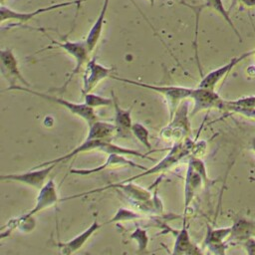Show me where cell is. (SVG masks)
Instances as JSON below:
<instances>
[{
    "label": "cell",
    "mask_w": 255,
    "mask_h": 255,
    "mask_svg": "<svg viewBox=\"0 0 255 255\" xmlns=\"http://www.w3.org/2000/svg\"><path fill=\"white\" fill-rule=\"evenodd\" d=\"M192 107L190 110V118H193L198 113L203 111H210L213 109L224 111L225 100L212 89L195 87L192 89L190 99Z\"/></svg>",
    "instance_id": "7"
},
{
    "label": "cell",
    "mask_w": 255,
    "mask_h": 255,
    "mask_svg": "<svg viewBox=\"0 0 255 255\" xmlns=\"http://www.w3.org/2000/svg\"><path fill=\"white\" fill-rule=\"evenodd\" d=\"M229 104L237 107H243V108H255V96H247L242 97L236 100L228 101Z\"/></svg>",
    "instance_id": "26"
},
{
    "label": "cell",
    "mask_w": 255,
    "mask_h": 255,
    "mask_svg": "<svg viewBox=\"0 0 255 255\" xmlns=\"http://www.w3.org/2000/svg\"><path fill=\"white\" fill-rule=\"evenodd\" d=\"M129 237L136 243L138 252H143L146 250L149 242V238L146 233V230L140 227H137L133 230V232H131Z\"/></svg>",
    "instance_id": "24"
},
{
    "label": "cell",
    "mask_w": 255,
    "mask_h": 255,
    "mask_svg": "<svg viewBox=\"0 0 255 255\" xmlns=\"http://www.w3.org/2000/svg\"><path fill=\"white\" fill-rule=\"evenodd\" d=\"M254 56H255V49H254Z\"/></svg>",
    "instance_id": "33"
},
{
    "label": "cell",
    "mask_w": 255,
    "mask_h": 255,
    "mask_svg": "<svg viewBox=\"0 0 255 255\" xmlns=\"http://www.w3.org/2000/svg\"><path fill=\"white\" fill-rule=\"evenodd\" d=\"M114 68L104 66L98 63L96 57H92L85 66L83 73L82 94L93 92V90L104 80L113 76Z\"/></svg>",
    "instance_id": "9"
},
{
    "label": "cell",
    "mask_w": 255,
    "mask_h": 255,
    "mask_svg": "<svg viewBox=\"0 0 255 255\" xmlns=\"http://www.w3.org/2000/svg\"><path fill=\"white\" fill-rule=\"evenodd\" d=\"M6 91H20V92L28 93V94L37 96L39 98H42L46 101H49L51 103L57 104V105L63 107L64 109H66L72 115H74V116L82 119L83 121H85L88 124V126L91 125L92 123H94L95 121L99 120L95 110L92 109L91 107H89L88 105H86L85 103L71 102V101L66 100L64 98L57 97V96H52V95H49V94H46V93H43V92H38V91L32 90L31 88H27V87L20 86V85H15V86H12V87H8L6 89Z\"/></svg>",
    "instance_id": "4"
},
{
    "label": "cell",
    "mask_w": 255,
    "mask_h": 255,
    "mask_svg": "<svg viewBox=\"0 0 255 255\" xmlns=\"http://www.w3.org/2000/svg\"><path fill=\"white\" fill-rule=\"evenodd\" d=\"M104 224H101L97 219H95L89 227L83 230L81 233L77 234L72 239L66 242H59V254L58 255H74L80 249L84 247V245L89 241V239L102 228Z\"/></svg>",
    "instance_id": "13"
},
{
    "label": "cell",
    "mask_w": 255,
    "mask_h": 255,
    "mask_svg": "<svg viewBox=\"0 0 255 255\" xmlns=\"http://www.w3.org/2000/svg\"><path fill=\"white\" fill-rule=\"evenodd\" d=\"M141 218H143V214L140 213L139 211H134L132 209H128L126 207H121L116 211L114 216L110 220H108L105 224L118 223L123 221H131V220H137Z\"/></svg>",
    "instance_id": "22"
},
{
    "label": "cell",
    "mask_w": 255,
    "mask_h": 255,
    "mask_svg": "<svg viewBox=\"0 0 255 255\" xmlns=\"http://www.w3.org/2000/svg\"><path fill=\"white\" fill-rule=\"evenodd\" d=\"M230 234H231V226L219 227V228H212L208 226L204 240H203V247L213 243H221V242L228 241Z\"/></svg>",
    "instance_id": "20"
},
{
    "label": "cell",
    "mask_w": 255,
    "mask_h": 255,
    "mask_svg": "<svg viewBox=\"0 0 255 255\" xmlns=\"http://www.w3.org/2000/svg\"><path fill=\"white\" fill-rule=\"evenodd\" d=\"M250 147H251V149L255 152V136L251 139V142H250Z\"/></svg>",
    "instance_id": "30"
},
{
    "label": "cell",
    "mask_w": 255,
    "mask_h": 255,
    "mask_svg": "<svg viewBox=\"0 0 255 255\" xmlns=\"http://www.w3.org/2000/svg\"><path fill=\"white\" fill-rule=\"evenodd\" d=\"M51 44H52V46L65 51L75 61L74 69L72 70L68 80L61 87V92H64L66 90L67 86L72 81V79L77 74H79L81 69L84 66H86V64L89 62V60L91 59L92 53L89 50L85 40H82V41H70V40L64 39L63 41H56L55 39H51Z\"/></svg>",
    "instance_id": "5"
},
{
    "label": "cell",
    "mask_w": 255,
    "mask_h": 255,
    "mask_svg": "<svg viewBox=\"0 0 255 255\" xmlns=\"http://www.w3.org/2000/svg\"><path fill=\"white\" fill-rule=\"evenodd\" d=\"M185 219L186 218L184 217L183 225L175 235V240L170 255H202L201 250L192 242L190 238Z\"/></svg>",
    "instance_id": "15"
},
{
    "label": "cell",
    "mask_w": 255,
    "mask_h": 255,
    "mask_svg": "<svg viewBox=\"0 0 255 255\" xmlns=\"http://www.w3.org/2000/svg\"><path fill=\"white\" fill-rule=\"evenodd\" d=\"M234 4H241L246 8H255V0H232V6Z\"/></svg>",
    "instance_id": "29"
},
{
    "label": "cell",
    "mask_w": 255,
    "mask_h": 255,
    "mask_svg": "<svg viewBox=\"0 0 255 255\" xmlns=\"http://www.w3.org/2000/svg\"><path fill=\"white\" fill-rule=\"evenodd\" d=\"M83 96H84V103L94 110L102 107H110V106H113L114 104L113 98L104 97V96L95 94L93 92L87 93Z\"/></svg>",
    "instance_id": "23"
},
{
    "label": "cell",
    "mask_w": 255,
    "mask_h": 255,
    "mask_svg": "<svg viewBox=\"0 0 255 255\" xmlns=\"http://www.w3.org/2000/svg\"><path fill=\"white\" fill-rule=\"evenodd\" d=\"M224 111H228V112H232V113H235V114H239V115L244 116L246 118H250V119H254L255 120V108H243V107L233 106V105L229 104L228 101L225 100Z\"/></svg>",
    "instance_id": "25"
},
{
    "label": "cell",
    "mask_w": 255,
    "mask_h": 255,
    "mask_svg": "<svg viewBox=\"0 0 255 255\" xmlns=\"http://www.w3.org/2000/svg\"><path fill=\"white\" fill-rule=\"evenodd\" d=\"M87 0H69V1H63V2H59L56 4H52V5H48V6H44V7H40L37 8L33 11H17L14 10L8 6H5L4 4L0 5V19H1V24H5L6 22H16L18 24H25L26 22L30 21L31 19L40 16L41 14L47 13V12H51L54 10H58V9H62V8H67L73 5H81L83 2H85Z\"/></svg>",
    "instance_id": "6"
},
{
    "label": "cell",
    "mask_w": 255,
    "mask_h": 255,
    "mask_svg": "<svg viewBox=\"0 0 255 255\" xmlns=\"http://www.w3.org/2000/svg\"><path fill=\"white\" fill-rule=\"evenodd\" d=\"M112 98L114 100V109H115V118L114 125L116 127L117 135L120 137H130L131 128H132V119H131V108L124 109L120 106L118 97L115 95L114 91L111 92Z\"/></svg>",
    "instance_id": "14"
},
{
    "label": "cell",
    "mask_w": 255,
    "mask_h": 255,
    "mask_svg": "<svg viewBox=\"0 0 255 255\" xmlns=\"http://www.w3.org/2000/svg\"><path fill=\"white\" fill-rule=\"evenodd\" d=\"M247 255H255V237H251L243 243Z\"/></svg>",
    "instance_id": "28"
},
{
    "label": "cell",
    "mask_w": 255,
    "mask_h": 255,
    "mask_svg": "<svg viewBox=\"0 0 255 255\" xmlns=\"http://www.w3.org/2000/svg\"><path fill=\"white\" fill-rule=\"evenodd\" d=\"M60 200L61 198H59L57 183L53 178H50L46 182V184L40 190H38L34 206L28 212L10 219L6 223V225L2 227L0 236L1 239H4L6 236H9L15 229H18V227L22 223L32 219L39 212H42L48 208H51L52 206H55Z\"/></svg>",
    "instance_id": "1"
},
{
    "label": "cell",
    "mask_w": 255,
    "mask_h": 255,
    "mask_svg": "<svg viewBox=\"0 0 255 255\" xmlns=\"http://www.w3.org/2000/svg\"><path fill=\"white\" fill-rule=\"evenodd\" d=\"M6 0H0V2H1V4H4V2H5Z\"/></svg>",
    "instance_id": "32"
},
{
    "label": "cell",
    "mask_w": 255,
    "mask_h": 255,
    "mask_svg": "<svg viewBox=\"0 0 255 255\" xmlns=\"http://www.w3.org/2000/svg\"><path fill=\"white\" fill-rule=\"evenodd\" d=\"M114 167H133V168H138L141 170L147 169L146 166H143L141 164H138V163L130 160L126 155H122V154H118V153H111V154H108V157L103 164H100V165H98L96 167H92V168H72L70 170V172L72 174L79 175V176H87V175H91V174L101 172L106 169H110V168H114Z\"/></svg>",
    "instance_id": "12"
},
{
    "label": "cell",
    "mask_w": 255,
    "mask_h": 255,
    "mask_svg": "<svg viewBox=\"0 0 255 255\" xmlns=\"http://www.w3.org/2000/svg\"><path fill=\"white\" fill-rule=\"evenodd\" d=\"M0 60H1V71L3 76L9 82V87L20 85L27 88H31L30 83L22 75L19 62L14 52L10 48H3L0 50Z\"/></svg>",
    "instance_id": "10"
},
{
    "label": "cell",
    "mask_w": 255,
    "mask_h": 255,
    "mask_svg": "<svg viewBox=\"0 0 255 255\" xmlns=\"http://www.w3.org/2000/svg\"><path fill=\"white\" fill-rule=\"evenodd\" d=\"M56 166L57 165L55 164L46 166H34L32 169L26 170L24 172L1 174L0 180L18 182L21 184L28 185L34 189L40 190L49 180L48 177Z\"/></svg>",
    "instance_id": "8"
},
{
    "label": "cell",
    "mask_w": 255,
    "mask_h": 255,
    "mask_svg": "<svg viewBox=\"0 0 255 255\" xmlns=\"http://www.w3.org/2000/svg\"><path fill=\"white\" fill-rule=\"evenodd\" d=\"M109 4H110V0H104L103 1V5H102V8H101V10L98 14V17L95 20L92 27L90 28V30L87 34V37L85 39V41L87 43V46H88L89 50L91 51V53L94 52V50L96 49V47H97V45H98V43H99V41L102 37Z\"/></svg>",
    "instance_id": "17"
},
{
    "label": "cell",
    "mask_w": 255,
    "mask_h": 255,
    "mask_svg": "<svg viewBox=\"0 0 255 255\" xmlns=\"http://www.w3.org/2000/svg\"><path fill=\"white\" fill-rule=\"evenodd\" d=\"M254 237H255V236H254Z\"/></svg>",
    "instance_id": "34"
},
{
    "label": "cell",
    "mask_w": 255,
    "mask_h": 255,
    "mask_svg": "<svg viewBox=\"0 0 255 255\" xmlns=\"http://www.w3.org/2000/svg\"><path fill=\"white\" fill-rule=\"evenodd\" d=\"M182 4H184V5L188 6V7H190L192 10H194L197 17H198V15H199L200 11H201L202 9H204V8H208V9H211V10L215 11L216 13H218V14L225 20V22H226V23L231 27V29L235 32V34H236L237 37L239 38V41H240V42L242 41L241 36H240V34H239L237 28L235 27L233 21H232L231 18H230L229 11L225 8L224 3H223L222 0H204V3H203V4L196 5V6H195V5H190V4H187V3H182Z\"/></svg>",
    "instance_id": "18"
},
{
    "label": "cell",
    "mask_w": 255,
    "mask_h": 255,
    "mask_svg": "<svg viewBox=\"0 0 255 255\" xmlns=\"http://www.w3.org/2000/svg\"><path fill=\"white\" fill-rule=\"evenodd\" d=\"M146 1L149 3L150 6H153L155 4V0H146Z\"/></svg>",
    "instance_id": "31"
},
{
    "label": "cell",
    "mask_w": 255,
    "mask_h": 255,
    "mask_svg": "<svg viewBox=\"0 0 255 255\" xmlns=\"http://www.w3.org/2000/svg\"><path fill=\"white\" fill-rule=\"evenodd\" d=\"M202 185H205V181L201 174H199L195 169H193L189 164H187L183 188L184 213H186V209L188 208L194 196L199 191Z\"/></svg>",
    "instance_id": "16"
},
{
    "label": "cell",
    "mask_w": 255,
    "mask_h": 255,
    "mask_svg": "<svg viewBox=\"0 0 255 255\" xmlns=\"http://www.w3.org/2000/svg\"><path fill=\"white\" fill-rule=\"evenodd\" d=\"M255 236V225L253 222L246 219H237L231 226V234L228 238V242L244 243L251 237Z\"/></svg>",
    "instance_id": "19"
},
{
    "label": "cell",
    "mask_w": 255,
    "mask_h": 255,
    "mask_svg": "<svg viewBox=\"0 0 255 255\" xmlns=\"http://www.w3.org/2000/svg\"><path fill=\"white\" fill-rule=\"evenodd\" d=\"M131 133L148 150V153L158 151V149H153L150 141V133L145 126L140 123H133Z\"/></svg>",
    "instance_id": "21"
},
{
    "label": "cell",
    "mask_w": 255,
    "mask_h": 255,
    "mask_svg": "<svg viewBox=\"0 0 255 255\" xmlns=\"http://www.w3.org/2000/svg\"><path fill=\"white\" fill-rule=\"evenodd\" d=\"M252 55H254V50L247 51L239 56H235V57L231 58V60L228 63H226L216 69H213L210 72H208L207 74H205L204 76H202L197 86L201 87V88L215 90L217 85L233 70V68L235 66H237L241 61L247 59L249 56H252Z\"/></svg>",
    "instance_id": "11"
},
{
    "label": "cell",
    "mask_w": 255,
    "mask_h": 255,
    "mask_svg": "<svg viewBox=\"0 0 255 255\" xmlns=\"http://www.w3.org/2000/svg\"><path fill=\"white\" fill-rule=\"evenodd\" d=\"M114 80H117L119 82H123L126 84L137 86L139 88L147 89L150 91H153L157 94H160L167 105L168 113H169V120L174 115L175 111L177 110L178 106L185 100L190 99V95L193 88L190 87H184V86H175V85H155V84H148L144 82H139L131 79L127 78H121L117 76L111 77Z\"/></svg>",
    "instance_id": "2"
},
{
    "label": "cell",
    "mask_w": 255,
    "mask_h": 255,
    "mask_svg": "<svg viewBox=\"0 0 255 255\" xmlns=\"http://www.w3.org/2000/svg\"><path fill=\"white\" fill-rule=\"evenodd\" d=\"M190 131L189 100H185L178 106L169 123L161 128L159 135L165 141L176 143L188 138Z\"/></svg>",
    "instance_id": "3"
},
{
    "label": "cell",
    "mask_w": 255,
    "mask_h": 255,
    "mask_svg": "<svg viewBox=\"0 0 255 255\" xmlns=\"http://www.w3.org/2000/svg\"><path fill=\"white\" fill-rule=\"evenodd\" d=\"M206 147H207L206 141H204V140H200V141H196V142L194 141L193 147H192V151H191L192 156L199 157V156L203 155L205 153Z\"/></svg>",
    "instance_id": "27"
}]
</instances>
